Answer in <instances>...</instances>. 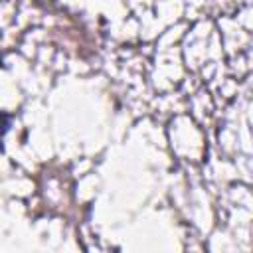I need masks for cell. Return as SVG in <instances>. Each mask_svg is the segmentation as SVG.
Segmentation results:
<instances>
[{
    "instance_id": "1",
    "label": "cell",
    "mask_w": 253,
    "mask_h": 253,
    "mask_svg": "<svg viewBox=\"0 0 253 253\" xmlns=\"http://www.w3.org/2000/svg\"><path fill=\"white\" fill-rule=\"evenodd\" d=\"M8 117L6 115H0V134H4L6 132V128H8Z\"/></svg>"
}]
</instances>
